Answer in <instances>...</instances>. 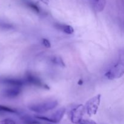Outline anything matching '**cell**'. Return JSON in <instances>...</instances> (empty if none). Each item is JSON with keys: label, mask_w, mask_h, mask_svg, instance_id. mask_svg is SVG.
<instances>
[{"label": "cell", "mask_w": 124, "mask_h": 124, "mask_svg": "<svg viewBox=\"0 0 124 124\" xmlns=\"http://www.w3.org/2000/svg\"><path fill=\"white\" fill-rule=\"evenodd\" d=\"M124 75V48L119 50L118 58L105 73V76L109 80H114L120 78Z\"/></svg>", "instance_id": "obj_1"}, {"label": "cell", "mask_w": 124, "mask_h": 124, "mask_svg": "<svg viewBox=\"0 0 124 124\" xmlns=\"http://www.w3.org/2000/svg\"><path fill=\"white\" fill-rule=\"evenodd\" d=\"M58 105V102L56 100H50L31 104L28 106V108L33 112L42 114L53 110Z\"/></svg>", "instance_id": "obj_2"}, {"label": "cell", "mask_w": 124, "mask_h": 124, "mask_svg": "<svg viewBox=\"0 0 124 124\" xmlns=\"http://www.w3.org/2000/svg\"><path fill=\"white\" fill-rule=\"evenodd\" d=\"M65 111H66L65 108L61 107L56 111H54L53 113H52L49 116L37 115V116H35V117L40 121L52 124H58L62 119L65 113Z\"/></svg>", "instance_id": "obj_3"}, {"label": "cell", "mask_w": 124, "mask_h": 124, "mask_svg": "<svg viewBox=\"0 0 124 124\" xmlns=\"http://www.w3.org/2000/svg\"><path fill=\"white\" fill-rule=\"evenodd\" d=\"M101 94H98L93 98H90L86 102L85 108L86 112L88 116H92L97 113L101 104Z\"/></svg>", "instance_id": "obj_4"}, {"label": "cell", "mask_w": 124, "mask_h": 124, "mask_svg": "<svg viewBox=\"0 0 124 124\" xmlns=\"http://www.w3.org/2000/svg\"><path fill=\"white\" fill-rule=\"evenodd\" d=\"M86 112L85 106L82 104L76 105L72 108L69 113L71 122L74 124H78L83 119L84 115Z\"/></svg>", "instance_id": "obj_5"}, {"label": "cell", "mask_w": 124, "mask_h": 124, "mask_svg": "<svg viewBox=\"0 0 124 124\" xmlns=\"http://www.w3.org/2000/svg\"><path fill=\"white\" fill-rule=\"evenodd\" d=\"M26 82L27 85H33L39 88H43V89L49 90L50 87L48 85L43 82L41 79L38 76H35L31 72H27L25 74V78L24 79Z\"/></svg>", "instance_id": "obj_6"}, {"label": "cell", "mask_w": 124, "mask_h": 124, "mask_svg": "<svg viewBox=\"0 0 124 124\" xmlns=\"http://www.w3.org/2000/svg\"><path fill=\"white\" fill-rule=\"evenodd\" d=\"M0 83L8 86V87H23V86L27 85L24 79L13 78H4L1 79Z\"/></svg>", "instance_id": "obj_7"}, {"label": "cell", "mask_w": 124, "mask_h": 124, "mask_svg": "<svg viewBox=\"0 0 124 124\" xmlns=\"http://www.w3.org/2000/svg\"><path fill=\"white\" fill-rule=\"evenodd\" d=\"M22 93V87H8L3 90L2 94L5 98L13 99L19 96Z\"/></svg>", "instance_id": "obj_8"}, {"label": "cell", "mask_w": 124, "mask_h": 124, "mask_svg": "<svg viewBox=\"0 0 124 124\" xmlns=\"http://www.w3.org/2000/svg\"><path fill=\"white\" fill-rule=\"evenodd\" d=\"M54 27L61 31H63L67 35H72L75 32L73 27L70 25L65 24H60V23H56L54 25Z\"/></svg>", "instance_id": "obj_9"}, {"label": "cell", "mask_w": 124, "mask_h": 124, "mask_svg": "<svg viewBox=\"0 0 124 124\" xmlns=\"http://www.w3.org/2000/svg\"><path fill=\"white\" fill-rule=\"evenodd\" d=\"M21 119L24 124H43L44 123L36 118L35 116L32 117L27 115H22L21 116Z\"/></svg>", "instance_id": "obj_10"}, {"label": "cell", "mask_w": 124, "mask_h": 124, "mask_svg": "<svg viewBox=\"0 0 124 124\" xmlns=\"http://www.w3.org/2000/svg\"><path fill=\"white\" fill-rule=\"evenodd\" d=\"M23 2L27 7H29L33 12H36V13H41V9L39 6L36 3L30 0H23Z\"/></svg>", "instance_id": "obj_11"}, {"label": "cell", "mask_w": 124, "mask_h": 124, "mask_svg": "<svg viewBox=\"0 0 124 124\" xmlns=\"http://www.w3.org/2000/svg\"><path fill=\"white\" fill-rule=\"evenodd\" d=\"M51 62L54 65H58L61 67H65V64L64 61L61 57L59 56H53L51 58Z\"/></svg>", "instance_id": "obj_12"}, {"label": "cell", "mask_w": 124, "mask_h": 124, "mask_svg": "<svg viewBox=\"0 0 124 124\" xmlns=\"http://www.w3.org/2000/svg\"><path fill=\"white\" fill-rule=\"evenodd\" d=\"M0 111L1 113L2 112H7V113H15L18 114V111H17L15 109L12 108L10 107H8L5 106V105H0Z\"/></svg>", "instance_id": "obj_13"}, {"label": "cell", "mask_w": 124, "mask_h": 124, "mask_svg": "<svg viewBox=\"0 0 124 124\" xmlns=\"http://www.w3.org/2000/svg\"><path fill=\"white\" fill-rule=\"evenodd\" d=\"M13 29H14V26H13V24L0 21V29L5 30H9Z\"/></svg>", "instance_id": "obj_14"}, {"label": "cell", "mask_w": 124, "mask_h": 124, "mask_svg": "<svg viewBox=\"0 0 124 124\" xmlns=\"http://www.w3.org/2000/svg\"><path fill=\"white\" fill-rule=\"evenodd\" d=\"M42 44L46 48H50L52 45H51V42L48 39H46V38H43L42 39Z\"/></svg>", "instance_id": "obj_15"}, {"label": "cell", "mask_w": 124, "mask_h": 124, "mask_svg": "<svg viewBox=\"0 0 124 124\" xmlns=\"http://www.w3.org/2000/svg\"><path fill=\"white\" fill-rule=\"evenodd\" d=\"M0 124H16V122L13 119L7 118L0 121Z\"/></svg>", "instance_id": "obj_16"}, {"label": "cell", "mask_w": 124, "mask_h": 124, "mask_svg": "<svg viewBox=\"0 0 124 124\" xmlns=\"http://www.w3.org/2000/svg\"><path fill=\"white\" fill-rule=\"evenodd\" d=\"M78 124H97L96 122L93 120L82 119Z\"/></svg>", "instance_id": "obj_17"}, {"label": "cell", "mask_w": 124, "mask_h": 124, "mask_svg": "<svg viewBox=\"0 0 124 124\" xmlns=\"http://www.w3.org/2000/svg\"><path fill=\"white\" fill-rule=\"evenodd\" d=\"M40 1L46 5H48L49 4V0H40Z\"/></svg>", "instance_id": "obj_18"}, {"label": "cell", "mask_w": 124, "mask_h": 124, "mask_svg": "<svg viewBox=\"0 0 124 124\" xmlns=\"http://www.w3.org/2000/svg\"><path fill=\"white\" fill-rule=\"evenodd\" d=\"M78 84L79 85H82L83 84V80L81 79L79 80V81L78 82Z\"/></svg>", "instance_id": "obj_19"}, {"label": "cell", "mask_w": 124, "mask_h": 124, "mask_svg": "<svg viewBox=\"0 0 124 124\" xmlns=\"http://www.w3.org/2000/svg\"><path fill=\"white\" fill-rule=\"evenodd\" d=\"M43 124H54L52 123H49V122H46V123H43Z\"/></svg>", "instance_id": "obj_20"}, {"label": "cell", "mask_w": 124, "mask_h": 124, "mask_svg": "<svg viewBox=\"0 0 124 124\" xmlns=\"http://www.w3.org/2000/svg\"><path fill=\"white\" fill-rule=\"evenodd\" d=\"M1 113V111H0V113Z\"/></svg>", "instance_id": "obj_21"}]
</instances>
